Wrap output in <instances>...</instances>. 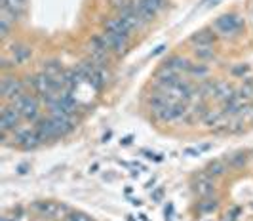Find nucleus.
<instances>
[{
	"mask_svg": "<svg viewBox=\"0 0 253 221\" xmlns=\"http://www.w3.org/2000/svg\"><path fill=\"white\" fill-rule=\"evenodd\" d=\"M242 27H244V17H240L238 14L219 15L211 25V29L219 34V38H232L242 31Z\"/></svg>",
	"mask_w": 253,
	"mask_h": 221,
	"instance_id": "obj_1",
	"label": "nucleus"
},
{
	"mask_svg": "<svg viewBox=\"0 0 253 221\" xmlns=\"http://www.w3.org/2000/svg\"><path fill=\"white\" fill-rule=\"evenodd\" d=\"M32 210L46 220H56V221H65L67 216L70 214V208L67 204H61V202H54V200H42V202H34Z\"/></svg>",
	"mask_w": 253,
	"mask_h": 221,
	"instance_id": "obj_2",
	"label": "nucleus"
},
{
	"mask_svg": "<svg viewBox=\"0 0 253 221\" xmlns=\"http://www.w3.org/2000/svg\"><path fill=\"white\" fill-rule=\"evenodd\" d=\"M12 105L21 113V117L29 120V122H38L40 120V99L36 95L25 94V95H21Z\"/></svg>",
	"mask_w": 253,
	"mask_h": 221,
	"instance_id": "obj_3",
	"label": "nucleus"
},
{
	"mask_svg": "<svg viewBox=\"0 0 253 221\" xmlns=\"http://www.w3.org/2000/svg\"><path fill=\"white\" fill-rule=\"evenodd\" d=\"M25 94H27L25 92V84L19 78H15L12 74H4L2 76V80H0V95L10 105L14 103V101H17Z\"/></svg>",
	"mask_w": 253,
	"mask_h": 221,
	"instance_id": "obj_4",
	"label": "nucleus"
},
{
	"mask_svg": "<svg viewBox=\"0 0 253 221\" xmlns=\"http://www.w3.org/2000/svg\"><path fill=\"white\" fill-rule=\"evenodd\" d=\"M14 141L23 151H32V149H36L42 143L34 128H17L14 132Z\"/></svg>",
	"mask_w": 253,
	"mask_h": 221,
	"instance_id": "obj_5",
	"label": "nucleus"
},
{
	"mask_svg": "<svg viewBox=\"0 0 253 221\" xmlns=\"http://www.w3.org/2000/svg\"><path fill=\"white\" fill-rule=\"evenodd\" d=\"M21 113L14 105H4L0 113V132H15L21 122Z\"/></svg>",
	"mask_w": 253,
	"mask_h": 221,
	"instance_id": "obj_6",
	"label": "nucleus"
},
{
	"mask_svg": "<svg viewBox=\"0 0 253 221\" xmlns=\"http://www.w3.org/2000/svg\"><path fill=\"white\" fill-rule=\"evenodd\" d=\"M101 38L105 46L109 48V52H113L116 56H124L129 48V36H122V34H114V32H101Z\"/></svg>",
	"mask_w": 253,
	"mask_h": 221,
	"instance_id": "obj_7",
	"label": "nucleus"
},
{
	"mask_svg": "<svg viewBox=\"0 0 253 221\" xmlns=\"http://www.w3.org/2000/svg\"><path fill=\"white\" fill-rule=\"evenodd\" d=\"M192 189L200 198H206V196H213V192L217 191V185H215L213 177H210L206 172H202L200 176L192 179Z\"/></svg>",
	"mask_w": 253,
	"mask_h": 221,
	"instance_id": "obj_8",
	"label": "nucleus"
},
{
	"mask_svg": "<svg viewBox=\"0 0 253 221\" xmlns=\"http://www.w3.org/2000/svg\"><path fill=\"white\" fill-rule=\"evenodd\" d=\"M217 40H219V34L211 29V27L200 29L189 36V42L194 46V48H200V46H215Z\"/></svg>",
	"mask_w": 253,
	"mask_h": 221,
	"instance_id": "obj_9",
	"label": "nucleus"
},
{
	"mask_svg": "<svg viewBox=\"0 0 253 221\" xmlns=\"http://www.w3.org/2000/svg\"><path fill=\"white\" fill-rule=\"evenodd\" d=\"M34 130H36V133H38V137H40L42 143L59 139V133H57L56 126H54V122H52V118L50 117L40 118V120L36 122V126H34Z\"/></svg>",
	"mask_w": 253,
	"mask_h": 221,
	"instance_id": "obj_10",
	"label": "nucleus"
},
{
	"mask_svg": "<svg viewBox=\"0 0 253 221\" xmlns=\"http://www.w3.org/2000/svg\"><path fill=\"white\" fill-rule=\"evenodd\" d=\"M103 31L114 32V34H122V36H129V38H131V32H133L118 15H116V17H109V19L103 23Z\"/></svg>",
	"mask_w": 253,
	"mask_h": 221,
	"instance_id": "obj_11",
	"label": "nucleus"
},
{
	"mask_svg": "<svg viewBox=\"0 0 253 221\" xmlns=\"http://www.w3.org/2000/svg\"><path fill=\"white\" fill-rule=\"evenodd\" d=\"M190 59L183 58V56H169L164 63H162V67H166L169 71H173V73L177 74H183L189 71V67H190Z\"/></svg>",
	"mask_w": 253,
	"mask_h": 221,
	"instance_id": "obj_12",
	"label": "nucleus"
},
{
	"mask_svg": "<svg viewBox=\"0 0 253 221\" xmlns=\"http://www.w3.org/2000/svg\"><path fill=\"white\" fill-rule=\"evenodd\" d=\"M228 170H230V168H228V164H226L225 158H217V160H211V162L206 166L204 172H206L210 177L215 179V177H223Z\"/></svg>",
	"mask_w": 253,
	"mask_h": 221,
	"instance_id": "obj_13",
	"label": "nucleus"
},
{
	"mask_svg": "<svg viewBox=\"0 0 253 221\" xmlns=\"http://www.w3.org/2000/svg\"><path fill=\"white\" fill-rule=\"evenodd\" d=\"M32 56V50L27 44H14L12 46V63L15 65H21L25 63L27 59H31Z\"/></svg>",
	"mask_w": 253,
	"mask_h": 221,
	"instance_id": "obj_14",
	"label": "nucleus"
},
{
	"mask_svg": "<svg viewBox=\"0 0 253 221\" xmlns=\"http://www.w3.org/2000/svg\"><path fill=\"white\" fill-rule=\"evenodd\" d=\"M236 92V88L232 86V84H228L226 80H215V99L217 101H226L232 94Z\"/></svg>",
	"mask_w": 253,
	"mask_h": 221,
	"instance_id": "obj_15",
	"label": "nucleus"
},
{
	"mask_svg": "<svg viewBox=\"0 0 253 221\" xmlns=\"http://www.w3.org/2000/svg\"><path fill=\"white\" fill-rule=\"evenodd\" d=\"M198 99L208 101L210 97H215V80H202L196 86V95Z\"/></svg>",
	"mask_w": 253,
	"mask_h": 221,
	"instance_id": "obj_16",
	"label": "nucleus"
},
{
	"mask_svg": "<svg viewBox=\"0 0 253 221\" xmlns=\"http://www.w3.org/2000/svg\"><path fill=\"white\" fill-rule=\"evenodd\" d=\"M211 69L206 65V63H190V67H189V71L187 74L190 76V78H196V80H206L208 76H210Z\"/></svg>",
	"mask_w": 253,
	"mask_h": 221,
	"instance_id": "obj_17",
	"label": "nucleus"
},
{
	"mask_svg": "<svg viewBox=\"0 0 253 221\" xmlns=\"http://www.w3.org/2000/svg\"><path fill=\"white\" fill-rule=\"evenodd\" d=\"M192 56H194L200 63L211 61V59H215V46H200V48H194V50H192Z\"/></svg>",
	"mask_w": 253,
	"mask_h": 221,
	"instance_id": "obj_18",
	"label": "nucleus"
},
{
	"mask_svg": "<svg viewBox=\"0 0 253 221\" xmlns=\"http://www.w3.org/2000/svg\"><path fill=\"white\" fill-rule=\"evenodd\" d=\"M226 164H228V168H244L246 164H248V153H244V151H238V153H234V155H226Z\"/></svg>",
	"mask_w": 253,
	"mask_h": 221,
	"instance_id": "obj_19",
	"label": "nucleus"
},
{
	"mask_svg": "<svg viewBox=\"0 0 253 221\" xmlns=\"http://www.w3.org/2000/svg\"><path fill=\"white\" fill-rule=\"evenodd\" d=\"M25 4L27 0H0V10H10L21 15V12L25 10Z\"/></svg>",
	"mask_w": 253,
	"mask_h": 221,
	"instance_id": "obj_20",
	"label": "nucleus"
},
{
	"mask_svg": "<svg viewBox=\"0 0 253 221\" xmlns=\"http://www.w3.org/2000/svg\"><path fill=\"white\" fill-rule=\"evenodd\" d=\"M219 208V198H213V196H206L198 202V212L200 214H211Z\"/></svg>",
	"mask_w": 253,
	"mask_h": 221,
	"instance_id": "obj_21",
	"label": "nucleus"
},
{
	"mask_svg": "<svg viewBox=\"0 0 253 221\" xmlns=\"http://www.w3.org/2000/svg\"><path fill=\"white\" fill-rule=\"evenodd\" d=\"M42 73L50 74V76H59V74L63 73V67H61V63L59 61H56V59H52V61H46L44 63V71Z\"/></svg>",
	"mask_w": 253,
	"mask_h": 221,
	"instance_id": "obj_22",
	"label": "nucleus"
},
{
	"mask_svg": "<svg viewBox=\"0 0 253 221\" xmlns=\"http://www.w3.org/2000/svg\"><path fill=\"white\" fill-rule=\"evenodd\" d=\"M145 8H149L153 14H158L166 8V0H139Z\"/></svg>",
	"mask_w": 253,
	"mask_h": 221,
	"instance_id": "obj_23",
	"label": "nucleus"
},
{
	"mask_svg": "<svg viewBox=\"0 0 253 221\" xmlns=\"http://www.w3.org/2000/svg\"><path fill=\"white\" fill-rule=\"evenodd\" d=\"M238 94L244 99H253V80L252 78H246L244 80V86L238 90Z\"/></svg>",
	"mask_w": 253,
	"mask_h": 221,
	"instance_id": "obj_24",
	"label": "nucleus"
},
{
	"mask_svg": "<svg viewBox=\"0 0 253 221\" xmlns=\"http://www.w3.org/2000/svg\"><path fill=\"white\" fill-rule=\"evenodd\" d=\"M248 73H250V65H246V63H238V65H234L230 69V74L236 76V78H244Z\"/></svg>",
	"mask_w": 253,
	"mask_h": 221,
	"instance_id": "obj_25",
	"label": "nucleus"
},
{
	"mask_svg": "<svg viewBox=\"0 0 253 221\" xmlns=\"http://www.w3.org/2000/svg\"><path fill=\"white\" fill-rule=\"evenodd\" d=\"M65 221H94V220L88 214H84V212H70Z\"/></svg>",
	"mask_w": 253,
	"mask_h": 221,
	"instance_id": "obj_26",
	"label": "nucleus"
},
{
	"mask_svg": "<svg viewBox=\"0 0 253 221\" xmlns=\"http://www.w3.org/2000/svg\"><path fill=\"white\" fill-rule=\"evenodd\" d=\"M10 29H12V23L0 19V36H2V38H8V36H10Z\"/></svg>",
	"mask_w": 253,
	"mask_h": 221,
	"instance_id": "obj_27",
	"label": "nucleus"
},
{
	"mask_svg": "<svg viewBox=\"0 0 253 221\" xmlns=\"http://www.w3.org/2000/svg\"><path fill=\"white\" fill-rule=\"evenodd\" d=\"M185 157H200L202 155V149H196V147H187L183 151Z\"/></svg>",
	"mask_w": 253,
	"mask_h": 221,
	"instance_id": "obj_28",
	"label": "nucleus"
},
{
	"mask_svg": "<svg viewBox=\"0 0 253 221\" xmlns=\"http://www.w3.org/2000/svg\"><path fill=\"white\" fill-rule=\"evenodd\" d=\"M143 155H145V158H149V160H155V162H162V155H155V153H151V151H141Z\"/></svg>",
	"mask_w": 253,
	"mask_h": 221,
	"instance_id": "obj_29",
	"label": "nucleus"
},
{
	"mask_svg": "<svg viewBox=\"0 0 253 221\" xmlns=\"http://www.w3.org/2000/svg\"><path fill=\"white\" fill-rule=\"evenodd\" d=\"M162 196H164V189H162V187H158V189L153 192V202H160V200H162Z\"/></svg>",
	"mask_w": 253,
	"mask_h": 221,
	"instance_id": "obj_30",
	"label": "nucleus"
},
{
	"mask_svg": "<svg viewBox=\"0 0 253 221\" xmlns=\"http://www.w3.org/2000/svg\"><path fill=\"white\" fill-rule=\"evenodd\" d=\"M217 2H221V0H202L200 4H202V8H211V6H215Z\"/></svg>",
	"mask_w": 253,
	"mask_h": 221,
	"instance_id": "obj_31",
	"label": "nucleus"
},
{
	"mask_svg": "<svg viewBox=\"0 0 253 221\" xmlns=\"http://www.w3.org/2000/svg\"><path fill=\"white\" fill-rule=\"evenodd\" d=\"M164 50H166V46H164V44H160V46H158V48H156V50H155V52H151V58H156V56H160V54H162Z\"/></svg>",
	"mask_w": 253,
	"mask_h": 221,
	"instance_id": "obj_32",
	"label": "nucleus"
},
{
	"mask_svg": "<svg viewBox=\"0 0 253 221\" xmlns=\"http://www.w3.org/2000/svg\"><path fill=\"white\" fill-rule=\"evenodd\" d=\"M240 216V208H232L230 210V214H228V218H230V221H234L236 218Z\"/></svg>",
	"mask_w": 253,
	"mask_h": 221,
	"instance_id": "obj_33",
	"label": "nucleus"
},
{
	"mask_svg": "<svg viewBox=\"0 0 253 221\" xmlns=\"http://www.w3.org/2000/svg\"><path fill=\"white\" fill-rule=\"evenodd\" d=\"M27 170H29L27 164H21V166L17 168V172H19V174H27Z\"/></svg>",
	"mask_w": 253,
	"mask_h": 221,
	"instance_id": "obj_34",
	"label": "nucleus"
},
{
	"mask_svg": "<svg viewBox=\"0 0 253 221\" xmlns=\"http://www.w3.org/2000/svg\"><path fill=\"white\" fill-rule=\"evenodd\" d=\"M131 139H133L131 135H126V137H124V139H122L120 143H122V145H129V143H131Z\"/></svg>",
	"mask_w": 253,
	"mask_h": 221,
	"instance_id": "obj_35",
	"label": "nucleus"
},
{
	"mask_svg": "<svg viewBox=\"0 0 253 221\" xmlns=\"http://www.w3.org/2000/svg\"><path fill=\"white\" fill-rule=\"evenodd\" d=\"M131 204H133V206H141L143 202H141L139 198H133V200H131Z\"/></svg>",
	"mask_w": 253,
	"mask_h": 221,
	"instance_id": "obj_36",
	"label": "nucleus"
},
{
	"mask_svg": "<svg viewBox=\"0 0 253 221\" xmlns=\"http://www.w3.org/2000/svg\"><path fill=\"white\" fill-rule=\"evenodd\" d=\"M139 218H141V221H149V218H147V216H145V214H141Z\"/></svg>",
	"mask_w": 253,
	"mask_h": 221,
	"instance_id": "obj_37",
	"label": "nucleus"
},
{
	"mask_svg": "<svg viewBox=\"0 0 253 221\" xmlns=\"http://www.w3.org/2000/svg\"><path fill=\"white\" fill-rule=\"evenodd\" d=\"M252 118H253V103H252Z\"/></svg>",
	"mask_w": 253,
	"mask_h": 221,
	"instance_id": "obj_38",
	"label": "nucleus"
}]
</instances>
